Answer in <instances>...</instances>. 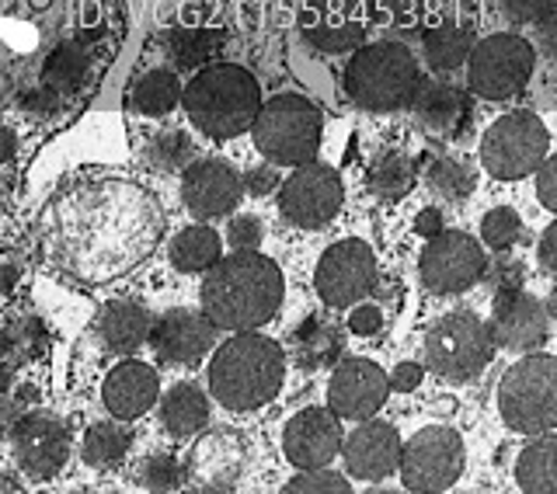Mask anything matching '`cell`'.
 <instances>
[{"instance_id":"cell-1","label":"cell","mask_w":557,"mask_h":494,"mask_svg":"<svg viewBox=\"0 0 557 494\" xmlns=\"http://www.w3.org/2000/svg\"><path fill=\"white\" fill-rule=\"evenodd\" d=\"M206 272L202 313L220 331H258L283 304V272L272 258L258 255V247L216 258Z\"/></svg>"},{"instance_id":"cell-14","label":"cell","mask_w":557,"mask_h":494,"mask_svg":"<svg viewBox=\"0 0 557 494\" xmlns=\"http://www.w3.org/2000/svg\"><path fill=\"white\" fill-rule=\"evenodd\" d=\"M318 293L327 307H356L366 293L376 289V255L356 237L331 244L318 264Z\"/></svg>"},{"instance_id":"cell-26","label":"cell","mask_w":557,"mask_h":494,"mask_svg":"<svg viewBox=\"0 0 557 494\" xmlns=\"http://www.w3.org/2000/svg\"><path fill=\"white\" fill-rule=\"evenodd\" d=\"M342 331L324 317H307L293 331V356L304 369H324L342 356Z\"/></svg>"},{"instance_id":"cell-32","label":"cell","mask_w":557,"mask_h":494,"mask_svg":"<svg viewBox=\"0 0 557 494\" xmlns=\"http://www.w3.org/2000/svg\"><path fill=\"white\" fill-rule=\"evenodd\" d=\"M133 435L122 425H95L84 435V460L91 467H112L129 453Z\"/></svg>"},{"instance_id":"cell-55","label":"cell","mask_w":557,"mask_h":494,"mask_svg":"<svg viewBox=\"0 0 557 494\" xmlns=\"http://www.w3.org/2000/svg\"><path fill=\"white\" fill-rule=\"evenodd\" d=\"M440 4H449V0H440Z\"/></svg>"},{"instance_id":"cell-7","label":"cell","mask_w":557,"mask_h":494,"mask_svg":"<svg viewBox=\"0 0 557 494\" xmlns=\"http://www.w3.org/2000/svg\"><path fill=\"white\" fill-rule=\"evenodd\" d=\"M495 338L478 313L457 310L446 313L443 321H435L425 334V362L435 376L463 383L478 376L481 369L495 356Z\"/></svg>"},{"instance_id":"cell-38","label":"cell","mask_w":557,"mask_h":494,"mask_svg":"<svg viewBox=\"0 0 557 494\" xmlns=\"http://www.w3.org/2000/svg\"><path fill=\"white\" fill-rule=\"evenodd\" d=\"M139 484L150 491H174L182 487V464L171 453H153L139 467Z\"/></svg>"},{"instance_id":"cell-11","label":"cell","mask_w":557,"mask_h":494,"mask_svg":"<svg viewBox=\"0 0 557 494\" xmlns=\"http://www.w3.org/2000/svg\"><path fill=\"white\" fill-rule=\"evenodd\" d=\"M484 269H487L484 247L470 234L446 231V226L435 237H429V247L418 258L422 286L435 296H453L478 286L484 279Z\"/></svg>"},{"instance_id":"cell-17","label":"cell","mask_w":557,"mask_h":494,"mask_svg":"<svg viewBox=\"0 0 557 494\" xmlns=\"http://www.w3.org/2000/svg\"><path fill=\"white\" fill-rule=\"evenodd\" d=\"M216 331L220 328L209 321L202 310L178 307V310H168L164 317L150 321L147 342L157 351V359L174 362V366H191L216 345Z\"/></svg>"},{"instance_id":"cell-34","label":"cell","mask_w":557,"mask_h":494,"mask_svg":"<svg viewBox=\"0 0 557 494\" xmlns=\"http://www.w3.org/2000/svg\"><path fill=\"white\" fill-rule=\"evenodd\" d=\"M429 185L435 196H443L449 202H463L474 192V171L467 164L453 161V157H440V161L429 164Z\"/></svg>"},{"instance_id":"cell-29","label":"cell","mask_w":557,"mask_h":494,"mask_svg":"<svg viewBox=\"0 0 557 494\" xmlns=\"http://www.w3.org/2000/svg\"><path fill=\"white\" fill-rule=\"evenodd\" d=\"M223 251V244H220V234L213 231V226H185V231L171 240V264L178 272H188V275H196V272H206L209 264H216Z\"/></svg>"},{"instance_id":"cell-44","label":"cell","mask_w":557,"mask_h":494,"mask_svg":"<svg viewBox=\"0 0 557 494\" xmlns=\"http://www.w3.org/2000/svg\"><path fill=\"white\" fill-rule=\"evenodd\" d=\"M536 196L544 209H557V161L544 157V164L536 168Z\"/></svg>"},{"instance_id":"cell-54","label":"cell","mask_w":557,"mask_h":494,"mask_svg":"<svg viewBox=\"0 0 557 494\" xmlns=\"http://www.w3.org/2000/svg\"><path fill=\"white\" fill-rule=\"evenodd\" d=\"M8 386H11V369L4 366V369H0V394H4Z\"/></svg>"},{"instance_id":"cell-28","label":"cell","mask_w":557,"mask_h":494,"mask_svg":"<svg viewBox=\"0 0 557 494\" xmlns=\"http://www.w3.org/2000/svg\"><path fill=\"white\" fill-rule=\"evenodd\" d=\"M516 481L530 494H554L557 491V439L544 432L519 453Z\"/></svg>"},{"instance_id":"cell-18","label":"cell","mask_w":557,"mask_h":494,"mask_svg":"<svg viewBox=\"0 0 557 494\" xmlns=\"http://www.w3.org/2000/svg\"><path fill=\"white\" fill-rule=\"evenodd\" d=\"M240 174L220 161V157H202V161L185 164L182 178V199L199 220H216L234 213V206L240 202Z\"/></svg>"},{"instance_id":"cell-48","label":"cell","mask_w":557,"mask_h":494,"mask_svg":"<svg viewBox=\"0 0 557 494\" xmlns=\"http://www.w3.org/2000/svg\"><path fill=\"white\" fill-rule=\"evenodd\" d=\"M540 269L544 272H557V223L544 231V240H540Z\"/></svg>"},{"instance_id":"cell-53","label":"cell","mask_w":557,"mask_h":494,"mask_svg":"<svg viewBox=\"0 0 557 494\" xmlns=\"http://www.w3.org/2000/svg\"><path fill=\"white\" fill-rule=\"evenodd\" d=\"M14 282H17V269H14V264H0V296L11 293Z\"/></svg>"},{"instance_id":"cell-6","label":"cell","mask_w":557,"mask_h":494,"mask_svg":"<svg viewBox=\"0 0 557 494\" xmlns=\"http://www.w3.org/2000/svg\"><path fill=\"white\" fill-rule=\"evenodd\" d=\"M498 411L512 432L544 435L557 425V359H519L498 386Z\"/></svg>"},{"instance_id":"cell-20","label":"cell","mask_w":557,"mask_h":494,"mask_svg":"<svg viewBox=\"0 0 557 494\" xmlns=\"http://www.w3.org/2000/svg\"><path fill=\"white\" fill-rule=\"evenodd\" d=\"M283 449H286V460L300 470L327 467L342 449L338 415L331 408H307L300 415H293L283 435Z\"/></svg>"},{"instance_id":"cell-23","label":"cell","mask_w":557,"mask_h":494,"mask_svg":"<svg viewBox=\"0 0 557 494\" xmlns=\"http://www.w3.org/2000/svg\"><path fill=\"white\" fill-rule=\"evenodd\" d=\"M157 391H161V383H157V369H150L147 362L126 359L122 366L112 369L109 380H104L101 400L115 418H139L144 411L153 408Z\"/></svg>"},{"instance_id":"cell-41","label":"cell","mask_w":557,"mask_h":494,"mask_svg":"<svg viewBox=\"0 0 557 494\" xmlns=\"http://www.w3.org/2000/svg\"><path fill=\"white\" fill-rule=\"evenodd\" d=\"M502 11L516 25H536L554 14V0H502Z\"/></svg>"},{"instance_id":"cell-16","label":"cell","mask_w":557,"mask_h":494,"mask_svg":"<svg viewBox=\"0 0 557 494\" xmlns=\"http://www.w3.org/2000/svg\"><path fill=\"white\" fill-rule=\"evenodd\" d=\"M387 394H391L387 373H383L376 362L342 359L327 383V408L338 418L362 421V418H373L383 408Z\"/></svg>"},{"instance_id":"cell-24","label":"cell","mask_w":557,"mask_h":494,"mask_svg":"<svg viewBox=\"0 0 557 494\" xmlns=\"http://www.w3.org/2000/svg\"><path fill=\"white\" fill-rule=\"evenodd\" d=\"M470 49H474V28H470V22H457V17H449V14L429 17L425 39H422V57L435 74H453V70H460L470 57Z\"/></svg>"},{"instance_id":"cell-8","label":"cell","mask_w":557,"mask_h":494,"mask_svg":"<svg viewBox=\"0 0 557 494\" xmlns=\"http://www.w3.org/2000/svg\"><path fill=\"white\" fill-rule=\"evenodd\" d=\"M536 46L512 32L487 35L467 57V87L484 101L516 98L533 81Z\"/></svg>"},{"instance_id":"cell-45","label":"cell","mask_w":557,"mask_h":494,"mask_svg":"<svg viewBox=\"0 0 557 494\" xmlns=\"http://www.w3.org/2000/svg\"><path fill=\"white\" fill-rule=\"evenodd\" d=\"M418 383H422V366H418V362H400L391 373V380H387V386H391V391H397V394L418 391Z\"/></svg>"},{"instance_id":"cell-51","label":"cell","mask_w":557,"mask_h":494,"mask_svg":"<svg viewBox=\"0 0 557 494\" xmlns=\"http://www.w3.org/2000/svg\"><path fill=\"white\" fill-rule=\"evenodd\" d=\"M17 415H22V411H17V404H11V400H0V435H4V432L14 425Z\"/></svg>"},{"instance_id":"cell-13","label":"cell","mask_w":557,"mask_h":494,"mask_svg":"<svg viewBox=\"0 0 557 494\" xmlns=\"http://www.w3.org/2000/svg\"><path fill=\"white\" fill-rule=\"evenodd\" d=\"M345 199L342 178L327 164H300V171L289 174L283 192H278V213L300 231H318L338 217Z\"/></svg>"},{"instance_id":"cell-52","label":"cell","mask_w":557,"mask_h":494,"mask_svg":"<svg viewBox=\"0 0 557 494\" xmlns=\"http://www.w3.org/2000/svg\"><path fill=\"white\" fill-rule=\"evenodd\" d=\"M14 147H17L14 133H11L8 126H0V164L11 161V157H14Z\"/></svg>"},{"instance_id":"cell-9","label":"cell","mask_w":557,"mask_h":494,"mask_svg":"<svg viewBox=\"0 0 557 494\" xmlns=\"http://www.w3.org/2000/svg\"><path fill=\"white\" fill-rule=\"evenodd\" d=\"M550 150V133L536 112L502 115L481 139V161L487 174L502 182H516L533 174Z\"/></svg>"},{"instance_id":"cell-22","label":"cell","mask_w":557,"mask_h":494,"mask_svg":"<svg viewBox=\"0 0 557 494\" xmlns=\"http://www.w3.org/2000/svg\"><path fill=\"white\" fill-rule=\"evenodd\" d=\"M411 109L418 115L425 129L440 133L446 139H457L467 133L470 126V112H474V101H470V91L457 87L453 81H418V91L411 98Z\"/></svg>"},{"instance_id":"cell-10","label":"cell","mask_w":557,"mask_h":494,"mask_svg":"<svg viewBox=\"0 0 557 494\" xmlns=\"http://www.w3.org/2000/svg\"><path fill=\"white\" fill-rule=\"evenodd\" d=\"M400 481L408 491L435 494L460 481L463 473V439L446 425H429L400 443Z\"/></svg>"},{"instance_id":"cell-35","label":"cell","mask_w":557,"mask_h":494,"mask_svg":"<svg viewBox=\"0 0 557 494\" xmlns=\"http://www.w3.org/2000/svg\"><path fill=\"white\" fill-rule=\"evenodd\" d=\"M164 49H168V57L174 60V66H182V70H191V66H199V63H206L209 57L216 52V35L213 32H191V28H185V32H171L168 35V42H164Z\"/></svg>"},{"instance_id":"cell-39","label":"cell","mask_w":557,"mask_h":494,"mask_svg":"<svg viewBox=\"0 0 557 494\" xmlns=\"http://www.w3.org/2000/svg\"><path fill=\"white\" fill-rule=\"evenodd\" d=\"M286 494H348V481L324 467H310L286 484Z\"/></svg>"},{"instance_id":"cell-37","label":"cell","mask_w":557,"mask_h":494,"mask_svg":"<svg viewBox=\"0 0 557 494\" xmlns=\"http://www.w3.org/2000/svg\"><path fill=\"white\" fill-rule=\"evenodd\" d=\"M191 157H196V147H191V139L185 133H161L150 144V161L164 171H178L185 168Z\"/></svg>"},{"instance_id":"cell-31","label":"cell","mask_w":557,"mask_h":494,"mask_svg":"<svg viewBox=\"0 0 557 494\" xmlns=\"http://www.w3.org/2000/svg\"><path fill=\"white\" fill-rule=\"evenodd\" d=\"M414 164L405 153H383L380 161L370 168V188L380 199H400L414 188Z\"/></svg>"},{"instance_id":"cell-4","label":"cell","mask_w":557,"mask_h":494,"mask_svg":"<svg viewBox=\"0 0 557 494\" xmlns=\"http://www.w3.org/2000/svg\"><path fill=\"white\" fill-rule=\"evenodd\" d=\"M422 70L408 46L373 42L359 46L345 66V91L366 112H400L408 109Z\"/></svg>"},{"instance_id":"cell-36","label":"cell","mask_w":557,"mask_h":494,"mask_svg":"<svg viewBox=\"0 0 557 494\" xmlns=\"http://www.w3.org/2000/svg\"><path fill=\"white\" fill-rule=\"evenodd\" d=\"M481 237L487 247H495V251H509V247L522 237V220L516 209L509 206H498L492 209L484 220H481Z\"/></svg>"},{"instance_id":"cell-49","label":"cell","mask_w":557,"mask_h":494,"mask_svg":"<svg viewBox=\"0 0 557 494\" xmlns=\"http://www.w3.org/2000/svg\"><path fill=\"white\" fill-rule=\"evenodd\" d=\"M536 28H540V49H544L547 60H554V52H557V17L547 14L544 22H536Z\"/></svg>"},{"instance_id":"cell-47","label":"cell","mask_w":557,"mask_h":494,"mask_svg":"<svg viewBox=\"0 0 557 494\" xmlns=\"http://www.w3.org/2000/svg\"><path fill=\"white\" fill-rule=\"evenodd\" d=\"M380 324H383V313L376 307H356L352 317H348V328L356 334H376Z\"/></svg>"},{"instance_id":"cell-3","label":"cell","mask_w":557,"mask_h":494,"mask_svg":"<svg viewBox=\"0 0 557 494\" xmlns=\"http://www.w3.org/2000/svg\"><path fill=\"white\" fill-rule=\"evenodd\" d=\"M182 101L199 133L209 139H234L251 129V119L261 104V87L251 77V70L216 63L188 81Z\"/></svg>"},{"instance_id":"cell-25","label":"cell","mask_w":557,"mask_h":494,"mask_svg":"<svg viewBox=\"0 0 557 494\" xmlns=\"http://www.w3.org/2000/svg\"><path fill=\"white\" fill-rule=\"evenodd\" d=\"M150 334V313L147 307L139 304H112L104 307L101 313V338L104 345H109L112 351H119V356H129V351H136L139 345L147 342Z\"/></svg>"},{"instance_id":"cell-15","label":"cell","mask_w":557,"mask_h":494,"mask_svg":"<svg viewBox=\"0 0 557 494\" xmlns=\"http://www.w3.org/2000/svg\"><path fill=\"white\" fill-rule=\"evenodd\" d=\"M11 446H14V460L28 478L35 481H49L63 470L66 456H70V432L60 418L52 415H17L11 425Z\"/></svg>"},{"instance_id":"cell-2","label":"cell","mask_w":557,"mask_h":494,"mask_svg":"<svg viewBox=\"0 0 557 494\" xmlns=\"http://www.w3.org/2000/svg\"><path fill=\"white\" fill-rule=\"evenodd\" d=\"M286 376V356L278 342L258 331H237L231 342L216 348L209 362L213 397L231 411H255L269 404Z\"/></svg>"},{"instance_id":"cell-21","label":"cell","mask_w":557,"mask_h":494,"mask_svg":"<svg viewBox=\"0 0 557 494\" xmlns=\"http://www.w3.org/2000/svg\"><path fill=\"white\" fill-rule=\"evenodd\" d=\"M345 456V467L352 478L359 481H383L391 478L397 470V460H400V435L394 425L387 421H370L362 418V425L342 439V449Z\"/></svg>"},{"instance_id":"cell-12","label":"cell","mask_w":557,"mask_h":494,"mask_svg":"<svg viewBox=\"0 0 557 494\" xmlns=\"http://www.w3.org/2000/svg\"><path fill=\"white\" fill-rule=\"evenodd\" d=\"M376 22V0H307L300 28L321 52H352Z\"/></svg>"},{"instance_id":"cell-5","label":"cell","mask_w":557,"mask_h":494,"mask_svg":"<svg viewBox=\"0 0 557 494\" xmlns=\"http://www.w3.org/2000/svg\"><path fill=\"white\" fill-rule=\"evenodd\" d=\"M321 112L300 95H278L265 104H258L251 119L255 147L269 157L272 164L300 168L313 161L321 147Z\"/></svg>"},{"instance_id":"cell-43","label":"cell","mask_w":557,"mask_h":494,"mask_svg":"<svg viewBox=\"0 0 557 494\" xmlns=\"http://www.w3.org/2000/svg\"><path fill=\"white\" fill-rule=\"evenodd\" d=\"M234 251H251V247L261 244V220L258 217H237L231 223V234H226Z\"/></svg>"},{"instance_id":"cell-19","label":"cell","mask_w":557,"mask_h":494,"mask_svg":"<svg viewBox=\"0 0 557 494\" xmlns=\"http://www.w3.org/2000/svg\"><path fill=\"white\" fill-rule=\"evenodd\" d=\"M487 328H492L495 345L509 351H533L547 342L550 317L536 296L522 289H505V293H495V317Z\"/></svg>"},{"instance_id":"cell-40","label":"cell","mask_w":557,"mask_h":494,"mask_svg":"<svg viewBox=\"0 0 557 494\" xmlns=\"http://www.w3.org/2000/svg\"><path fill=\"white\" fill-rule=\"evenodd\" d=\"M432 11V0H391V22L405 32L429 25Z\"/></svg>"},{"instance_id":"cell-30","label":"cell","mask_w":557,"mask_h":494,"mask_svg":"<svg viewBox=\"0 0 557 494\" xmlns=\"http://www.w3.org/2000/svg\"><path fill=\"white\" fill-rule=\"evenodd\" d=\"M182 101V84L171 70H150L133 87V104L144 115H168Z\"/></svg>"},{"instance_id":"cell-33","label":"cell","mask_w":557,"mask_h":494,"mask_svg":"<svg viewBox=\"0 0 557 494\" xmlns=\"http://www.w3.org/2000/svg\"><path fill=\"white\" fill-rule=\"evenodd\" d=\"M84 70H87V57L81 52V46L63 42L49 52L42 81H46L49 91H70V87H77L84 81Z\"/></svg>"},{"instance_id":"cell-46","label":"cell","mask_w":557,"mask_h":494,"mask_svg":"<svg viewBox=\"0 0 557 494\" xmlns=\"http://www.w3.org/2000/svg\"><path fill=\"white\" fill-rule=\"evenodd\" d=\"M240 185L248 188L251 196H269V192L278 188V174H275V168H255V171H248V178Z\"/></svg>"},{"instance_id":"cell-27","label":"cell","mask_w":557,"mask_h":494,"mask_svg":"<svg viewBox=\"0 0 557 494\" xmlns=\"http://www.w3.org/2000/svg\"><path fill=\"white\" fill-rule=\"evenodd\" d=\"M209 421V400L196 383H178L161 397V425L171 435H196Z\"/></svg>"},{"instance_id":"cell-42","label":"cell","mask_w":557,"mask_h":494,"mask_svg":"<svg viewBox=\"0 0 557 494\" xmlns=\"http://www.w3.org/2000/svg\"><path fill=\"white\" fill-rule=\"evenodd\" d=\"M484 275L492 279L495 293H505V289H522V279H527V269L516 261V258H498L492 269H484Z\"/></svg>"},{"instance_id":"cell-50","label":"cell","mask_w":557,"mask_h":494,"mask_svg":"<svg viewBox=\"0 0 557 494\" xmlns=\"http://www.w3.org/2000/svg\"><path fill=\"white\" fill-rule=\"evenodd\" d=\"M414 231L422 237H435L443 231V213H440V209H422L418 220H414Z\"/></svg>"}]
</instances>
